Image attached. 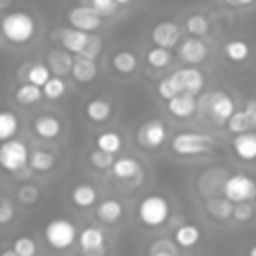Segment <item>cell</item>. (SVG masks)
<instances>
[{
	"mask_svg": "<svg viewBox=\"0 0 256 256\" xmlns=\"http://www.w3.org/2000/svg\"><path fill=\"white\" fill-rule=\"evenodd\" d=\"M216 148V138L206 134V132H192L184 130L178 132L170 138V150L176 156L182 158H194V156H204L210 154Z\"/></svg>",
	"mask_w": 256,
	"mask_h": 256,
	"instance_id": "6da1fadb",
	"label": "cell"
},
{
	"mask_svg": "<svg viewBox=\"0 0 256 256\" xmlns=\"http://www.w3.org/2000/svg\"><path fill=\"white\" fill-rule=\"evenodd\" d=\"M170 212H172L170 200L164 194H158V192L142 196L140 202L136 204V216L148 228L164 226L170 218Z\"/></svg>",
	"mask_w": 256,
	"mask_h": 256,
	"instance_id": "7a4b0ae2",
	"label": "cell"
},
{
	"mask_svg": "<svg viewBox=\"0 0 256 256\" xmlns=\"http://www.w3.org/2000/svg\"><path fill=\"white\" fill-rule=\"evenodd\" d=\"M0 30L4 34V38L12 44H26L34 38L36 34V20L22 10L16 12H8L2 20H0Z\"/></svg>",
	"mask_w": 256,
	"mask_h": 256,
	"instance_id": "3957f363",
	"label": "cell"
},
{
	"mask_svg": "<svg viewBox=\"0 0 256 256\" xmlns=\"http://www.w3.org/2000/svg\"><path fill=\"white\" fill-rule=\"evenodd\" d=\"M198 108L200 112H204L206 118H210V122H214L216 126H224L226 120L234 114L236 102L230 94L222 90H214L202 96V100L198 102Z\"/></svg>",
	"mask_w": 256,
	"mask_h": 256,
	"instance_id": "277c9868",
	"label": "cell"
},
{
	"mask_svg": "<svg viewBox=\"0 0 256 256\" xmlns=\"http://www.w3.org/2000/svg\"><path fill=\"white\" fill-rule=\"evenodd\" d=\"M44 240L54 250H68L78 240V228L72 220L58 216L46 222L44 226Z\"/></svg>",
	"mask_w": 256,
	"mask_h": 256,
	"instance_id": "5b68a950",
	"label": "cell"
},
{
	"mask_svg": "<svg viewBox=\"0 0 256 256\" xmlns=\"http://www.w3.org/2000/svg\"><path fill=\"white\" fill-rule=\"evenodd\" d=\"M28 146L22 140L10 138L0 144V168L6 172H20L28 166Z\"/></svg>",
	"mask_w": 256,
	"mask_h": 256,
	"instance_id": "8992f818",
	"label": "cell"
},
{
	"mask_svg": "<svg viewBox=\"0 0 256 256\" xmlns=\"http://www.w3.org/2000/svg\"><path fill=\"white\" fill-rule=\"evenodd\" d=\"M224 196L234 204L236 202H254L256 200V180L242 172L228 174V178L224 182Z\"/></svg>",
	"mask_w": 256,
	"mask_h": 256,
	"instance_id": "52a82bcc",
	"label": "cell"
},
{
	"mask_svg": "<svg viewBox=\"0 0 256 256\" xmlns=\"http://www.w3.org/2000/svg\"><path fill=\"white\" fill-rule=\"evenodd\" d=\"M168 138V126L162 118H150L142 122L136 130V142L146 150L160 148Z\"/></svg>",
	"mask_w": 256,
	"mask_h": 256,
	"instance_id": "ba28073f",
	"label": "cell"
},
{
	"mask_svg": "<svg viewBox=\"0 0 256 256\" xmlns=\"http://www.w3.org/2000/svg\"><path fill=\"white\" fill-rule=\"evenodd\" d=\"M78 246L82 256H106L108 252V242L106 234L98 226H86L78 234Z\"/></svg>",
	"mask_w": 256,
	"mask_h": 256,
	"instance_id": "9c48e42d",
	"label": "cell"
},
{
	"mask_svg": "<svg viewBox=\"0 0 256 256\" xmlns=\"http://www.w3.org/2000/svg\"><path fill=\"white\" fill-rule=\"evenodd\" d=\"M228 170L224 168H208L204 170L198 180H196V188L200 192V196L206 200V198H212V196H222L224 194V182L228 178Z\"/></svg>",
	"mask_w": 256,
	"mask_h": 256,
	"instance_id": "30bf717a",
	"label": "cell"
},
{
	"mask_svg": "<svg viewBox=\"0 0 256 256\" xmlns=\"http://www.w3.org/2000/svg\"><path fill=\"white\" fill-rule=\"evenodd\" d=\"M172 80L176 82V88H178V92H188V94H200L202 92V88H204V84H206V80H204V74L196 68V66H184V68H178V70H174L172 74Z\"/></svg>",
	"mask_w": 256,
	"mask_h": 256,
	"instance_id": "8fae6325",
	"label": "cell"
},
{
	"mask_svg": "<svg viewBox=\"0 0 256 256\" xmlns=\"http://www.w3.org/2000/svg\"><path fill=\"white\" fill-rule=\"evenodd\" d=\"M178 58L184 64H190V66L202 64L208 58V46H206V42L202 38L190 36L188 40H182L178 44Z\"/></svg>",
	"mask_w": 256,
	"mask_h": 256,
	"instance_id": "7c38bea8",
	"label": "cell"
},
{
	"mask_svg": "<svg viewBox=\"0 0 256 256\" xmlns=\"http://www.w3.org/2000/svg\"><path fill=\"white\" fill-rule=\"evenodd\" d=\"M68 22L70 26L78 28V30H84V32H94L102 26V16L98 12H94L88 4L84 6H76V8H70L68 12Z\"/></svg>",
	"mask_w": 256,
	"mask_h": 256,
	"instance_id": "4fadbf2b",
	"label": "cell"
},
{
	"mask_svg": "<svg viewBox=\"0 0 256 256\" xmlns=\"http://www.w3.org/2000/svg\"><path fill=\"white\" fill-rule=\"evenodd\" d=\"M166 110L170 116L178 118V120H188L196 114L198 110V100L194 94L188 92H180L176 96H172L170 100H166Z\"/></svg>",
	"mask_w": 256,
	"mask_h": 256,
	"instance_id": "5bb4252c",
	"label": "cell"
},
{
	"mask_svg": "<svg viewBox=\"0 0 256 256\" xmlns=\"http://www.w3.org/2000/svg\"><path fill=\"white\" fill-rule=\"evenodd\" d=\"M60 42V46L64 50H68L70 54H82L88 38H90V32H84V30H78L74 26H68V28H60L56 34H54Z\"/></svg>",
	"mask_w": 256,
	"mask_h": 256,
	"instance_id": "9a60e30c",
	"label": "cell"
},
{
	"mask_svg": "<svg viewBox=\"0 0 256 256\" xmlns=\"http://www.w3.org/2000/svg\"><path fill=\"white\" fill-rule=\"evenodd\" d=\"M150 38L156 46L174 48L180 42V28L172 20H160L158 24H154V28L150 32Z\"/></svg>",
	"mask_w": 256,
	"mask_h": 256,
	"instance_id": "2e32d148",
	"label": "cell"
},
{
	"mask_svg": "<svg viewBox=\"0 0 256 256\" xmlns=\"http://www.w3.org/2000/svg\"><path fill=\"white\" fill-rule=\"evenodd\" d=\"M230 146H232L234 154H236L240 160H246V162L256 160V132L246 130V132L234 134Z\"/></svg>",
	"mask_w": 256,
	"mask_h": 256,
	"instance_id": "e0dca14e",
	"label": "cell"
},
{
	"mask_svg": "<svg viewBox=\"0 0 256 256\" xmlns=\"http://www.w3.org/2000/svg\"><path fill=\"white\" fill-rule=\"evenodd\" d=\"M112 176L120 182H130L142 174V166L134 156H120L112 164Z\"/></svg>",
	"mask_w": 256,
	"mask_h": 256,
	"instance_id": "ac0fdd59",
	"label": "cell"
},
{
	"mask_svg": "<svg viewBox=\"0 0 256 256\" xmlns=\"http://www.w3.org/2000/svg\"><path fill=\"white\" fill-rule=\"evenodd\" d=\"M232 208H234V202H230L224 194L222 196H212V198L204 200V212L212 220H216V222L232 220Z\"/></svg>",
	"mask_w": 256,
	"mask_h": 256,
	"instance_id": "d6986e66",
	"label": "cell"
},
{
	"mask_svg": "<svg viewBox=\"0 0 256 256\" xmlns=\"http://www.w3.org/2000/svg\"><path fill=\"white\" fill-rule=\"evenodd\" d=\"M32 130L42 140H54L62 132V122L52 114H40L32 122Z\"/></svg>",
	"mask_w": 256,
	"mask_h": 256,
	"instance_id": "ffe728a7",
	"label": "cell"
},
{
	"mask_svg": "<svg viewBox=\"0 0 256 256\" xmlns=\"http://www.w3.org/2000/svg\"><path fill=\"white\" fill-rule=\"evenodd\" d=\"M72 78L80 84H88L96 78L98 74V66H96V60L92 58H86V56H80L76 54L74 56V62H72V70H70Z\"/></svg>",
	"mask_w": 256,
	"mask_h": 256,
	"instance_id": "44dd1931",
	"label": "cell"
},
{
	"mask_svg": "<svg viewBox=\"0 0 256 256\" xmlns=\"http://www.w3.org/2000/svg\"><path fill=\"white\" fill-rule=\"evenodd\" d=\"M70 200L78 208H92L98 200V188L90 182H78L70 190Z\"/></svg>",
	"mask_w": 256,
	"mask_h": 256,
	"instance_id": "7402d4cb",
	"label": "cell"
},
{
	"mask_svg": "<svg viewBox=\"0 0 256 256\" xmlns=\"http://www.w3.org/2000/svg\"><path fill=\"white\" fill-rule=\"evenodd\" d=\"M124 216V204L116 198H106L96 204V218L102 224H116Z\"/></svg>",
	"mask_w": 256,
	"mask_h": 256,
	"instance_id": "603a6c76",
	"label": "cell"
},
{
	"mask_svg": "<svg viewBox=\"0 0 256 256\" xmlns=\"http://www.w3.org/2000/svg\"><path fill=\"white\" fill-rule=\"evenodd\" d=\"M84 114L90 122L94 124H102L112 116V102L106 98H92L86 102L84 106Z\"/></svg>",
	"mask_w": 256,
	"mask_h": 256,
	"instance_id": "cb8c5ba5",
	"label": "cell"
},
{
	"mask_svg": "<svg viewBox=\"0 0 256 256\" xmlns=\"http://www.w3.org/2000/svg\"><path fill=\"white\" fill-rule=\"evenodd\" d=\"M202 240V230L196 224H180L174 232V242L178 244V248L188 250L198 246V242Z\"/></svg>",
	"mask_w": 256,
	"mask_h": 256,
	"instance_id": "d4e9b609",
	"label": "cell"
},
{
	"mask_svg": "<svg viewBox=\"0 0 256 256\" xmlns=\"http://www.w3.org/2000/svg\"><path fill=\"white\" fill-rule=\"evenodd\" d=\"M110 64H112V68H114L118 74L130 76V74H134L136 68H138V56H136L132 50H118V52L112 54Z\"/></svg>",
	"mask_w": 256,
	"mask_h": 256,
	"instance_id": "484cf974",
	"label": "cell"
},
{
	"mask_svg": "<svg viewBox=\"0 0 256 256\" xmlns=\"http://www.w3.org/2000/svg\"><path fill=\"white\" fill-rule=\"evenodd\" d=\"M222 52H224V58H226L228 62H234V64H242V62H246V60L250 58V52H252V48H250V44H248L246 40L234 38V40H228V42L224 44Z\"/></svg>",
	"mask_w": 256,
	"mask_h": 256,
	"instance_id": "4316f807",
	"label": "cell"
},
{
	"mask_svg": "<svg viewBox=\"0 0 256 256\" xmlns=\"http://www.w3.org/2000/svg\"><path fill=\"white\" fill-rule=\"evenodd\" d=\"M72 62H74L72 54L68 50H64V48L62 50H50L48 52V68H50V72L54 76L68 74L72 70Z\"/></svg>",
	"mask_w": 256,
	"mask_h": 256,
	"instance_id": "83f0119b",
	"label": "cell"
},
{
	"mask_svg": "<svg viewBox=\"0 0 256 256\" xmlns=\"http://www.w3.org/2000/svg\"><path fill=\"white\" fill-rule=\"evenodd\" d=\"M94 144H96V148H100L104 152H110L114 156L124 148V140H122V136L116 130H104V132H100L94 138Z\"/></svg>",
	"mask_w": 256,
	"mask_h": 256,
	"instance_id": "f1b7e54d",
	"label": "cell"
},
{
	"mask_svg": "<svg viewBox=\"0 0 256 256\" xmlns=\"http://www.w3.org/2000/svg\"><path fill=\"white\" fill-rule=\"evenodd\" d=\"M56 166V156L48 150H34L28 156V168L34 172H50Z\"/></svg>",
	"mask_w": 256,
	"mask_h": 256,
	"instance_id": "f546056e",
	"label": "cell"
},
{
	"mask_svg": "<svg viewBox=\"0 0 256 256\" xmlns=\"http://www.w3.org/2000/svg\"><path fill=\"white\" fill-rule=\"evenodd\" d=\"M42 96H44V94H42V88L36 86V84H32V82L20 84V86L16 88V92H14V100H16L18 104H22V106L34 104V102H38Z\"/></svg>",
	"mask_w": 256,
	"mask_h": 256,
	"instance_id": "4dcf8cb0",
	"label": "cell"
},
{
	"mask_svg": "<svg viewBox=\"0 0 256 256\" xmlns=\"http://www.w3.org/2000/svg\"><path fill=\"white\" fill-rule=\"evenodd\" d=\"M172 62V52L170 48H164V46H152L148 52H146V64L150 68H156V70H162L166 68L168 64Z\"/></svg>",
	"mask_w": 256,
	"mask_h": 256,
	"instance_id": "1f68e13d",
	"label": "cell"
},
{
	"mask_svg": "<svg viewBox=\"0 0 256 256\" xmlns=\"http://www.w3.org/2000/svg\"><path fill=\"white\" fill-rule=\"evenodd\" d=\"M20 128V122H18V116L14 112H8V110H0V142L4 140H10L16 136Z\"/></svg>",
	"mask_w": 256,
	"mask_h": 256,
	"instance_id": "d6a6232c",
	"label": "cell"
},
{
	"mask_svg": "<svg viewBox=\"0 0 256 256\" xmlns=\"http://www.w3.org/2000/svg\"><path fill=\"white\" fill-rule=\"evenodd\" d=\"M184 28H186V32H188L190 36L202 38V36L208 34L210 22H208V18H206L204 14H190V16L186 18V22H184Z\"/></svg>",
	"mask_w": 256,
	"mask_h": 256,
	"instance_id": "836d02e7",
	"label": "cell"
},
{
	"mask_svg": "<svg viewBox=\"0 0 256 256\" xmlns=\"http://www.w3.org/2000/svg\"><path fill=\"white\" fill-rule=\"evenodd\" d=\"M42 94L48 100H58L66 94V82L62 80V76H50L46 80V84L42 86Z\"/></svg>",
	"mask_w": 256,
	"mask_h": 256,
	"instance_id": "e575fe53",
	"label": "cell"
},
{
	"mask_svg": "<svg viewBox=\"0 0 256 256\" xmlns=\"http://www.w3.org/2000/svg\"><path fill=\"white\" fill-rule=\"evenodd\" d=\"M226 128H228L230 134H240V132L252 130V124H250V120H248L244 108H242V110H234V114L226 120Z\"/></svg>",
	"mask_w": 256,
	"mask_h": 256,
	"instance_id": "d590c367",
	"label": "cell"
},
{
	"mask_svg": "<svg viewBox=\"0 0 256 256\" xmlns=\"http://www.w3.org/2000/svg\"><path fill=\"white\" fill-rule=\"evenodd\" d=\"M114 160H116L114 154L104 152V150H100V148H94V150L88 152V162H90V166H94L96 170H110L112 164H114Z\"/></svg>",
	"mask_w": 256,
	"mask_h": 256,
	"instance_id": "8d00e7d4",
	"label": "cell"
},
{
	"mask_svg": "<svg viewBox=\"0 0 256 256\" xmlns=\"http://www.w3.org/2000/svg\"><path fill=\"white\" fill-rule=\"evenodd\" d=\"M50 76H52L50 68H48L46 64H40V62L30 64V66H28V72H26V80L32 82V84H36V86H40V88L46 84V80H48Z\"/></svg>",
	"mask_w": 256,
	"mask_h": 256,
	"instance_id": "74e56055",
	"label": "cell"
},
{
	"mask_svg": "<svg viewBox=\"0 0 256 256\" xmlns=\"http://www.w3.org/2000/svg\"><path fill=\"white\" fill-rule=\"evenodd\" d=\"M254 204L252 202H236L232 208V220L236 224H246L254 218Z\"/></svg>",
	"mask_w": 256,
	"mask_h": 256,
	"instance_id": "f35d334b",
	"label": "cell"
},
{
	"mask_svg": "<svg viewBox=\"0 0 256 256\" xmlns=\"http://www.w3.org/2000/svg\"><path fill=\"white\" fill-rule=\"evenodd\" d=\"M16 196H18V200L24 204V206H32V204H36L38 202V198H40V188L36 186V184H22L20 188H18V192H16Z\"/></svg>",
	"mask_w": 256,
	"mask_h": 256,
	"instance_id": "ab89813d",
	"label": "cell"
},
{
	"mask_svg": "<svg viewBox=\"0 0 256 256\" xmlns=\"http://www.w3.org/2000/svg\"><path fill=\"white\" fill-rule=\"evenodd\" d=\"M12 248H14V252L18 256H36V242H34V238H30L26 234L14 238Z\"/></svg>",
	"mask_w": 256,
	"mask_h": 256,
	"instance_id": "60d3db41",
	"label": "cell"
},
{
	"mask_svg": "<svg viewBox=\"0 0 256 256\" xmlns=\"http://www.w3.org/2000/svg\"><path fill=\"white\" fill-rule=\"evenodd\" d=\"M156 90H158V96H160L162 100H170L172 96L180 94V92H178V88H176V82L172 80V76H170V74H168V76H164V78L158 82Z\"/></svg>",
	"mask_w": 256,
	"mask_h": 256,
	"instance_id": "b9f144b4",
	"label": "cell"
},
{
	"mask_svg": "<svg viewBox=\"0 0 256 256\" xmlns=\"http://www.w3.org/2000/svg\"><path fill=\"white\" fill-rule=\"evenodd\" d=\"M86 4L100 16H112L116 12V0H86Z\"/></svg>",
	"mask_w": 256,
	"mask_h": 256,
	"instance_id": "7bdbcfd3",
	"label": "cell"
},
{
	"mask_svg": "<svg viewBox=\"0 0 256 256\" xmlns=\"http://www.w3.org/2000/svg\"><path fill=\"white\" fill-rule=\"evenodd\" d=\"M100 50H102V38L90 34V38H88V42H86V46H84V50H82L80 56H86V58L96 60V56L100 54Z\"/></svg>",
	"mask_w": 256,
	"mask_h": 256,
	"instance_id": "ee69618b",
	"label": "cell"
},
{
	"mask_svg": "<svg viewBox=\"0 0 256 256\" xmlns=\"http://www.w3.org/2000/svg\"><path fill=\"white\" fill-rule=\"evenodd\" d=\"M14 218V206L10 200H0V224H8Z\"/></svg>",
	"mask_w": 256,
	"mask_h": 256,
	"instance_id": "f6af8a7d",
	"label": "cell"
},
{
	"mask_svg": "<svg viewBox=\"0 0 256 256\" xmlns=\"http://www.w3.org/2000/svg\"><path fill=\"white\" fill-rule=\"evenodd\" d=\"M244 112H246V116H248V120H250L252 128H256V98H252V100H248V102H246Z\"/></svg>",
	"mask_w": 256,
	"mask_h": 256,
	"instance_id": "bcb514c9",
	"label": "cell"
},
{
	"mask_svg": "<svg viewBox=\"0 0 256 256\" xmlns=\"http://www.w3.org/2000/svg\"><path fill=\"white\" fill-rule=\"evenodd\" d=\"M148 256H178V254H172L166 250H152V252H148Z\"/></svg>",
	"mask_w": 256,
	"mask_h": 256,
	"instance_id": "7dc6e473",
	"label": "cell"
},
{
	"mask_svg": "<svg viewBox=\"0 0 256 256\" xmlns=\"http://www.w3.org/2000/svg\"><path fill=\"white\" fill-rule=\"evenodd\" d=\"M246 256H256V244L248 246V250H246Z\"/></svg>",
	"mask_w": 256,
	"mask_h": 256,
	"instance_id": "c3c4849f",
	"label": "cell"
},
{
	"mask_svg": "<svg viewBox=\"0 0 256 256\" xmlns=\"http://www.w3.org/2000/svg\"><path fill=\"white\" fill-rule=\"evenodd\" d=\"M0 256H18V254H16V252H14V248H12V250H2V252H0Z\"/></svg>",
	"mask_w": 256,
	"mask_h": 256,
	"instance_id": "681fc988",
	"label": "cell"
},
{
	"mask_svg": "<svg viewBox=\"0 0 256 256\" xmlns=\"http://www.w3.org/2000/svg\"><path fill=\"white\" fill-rule=\"evenodd\" d=\"M236 4H242V6H248V4H252L254 0H234Z\"/></svg>",
	"mask_w": 256,
	"mask_h": 256,
	"instance_id": "f907efd6",
	"label": "cell"
},
{
	"mask_svg": "<svg viewBox=\"0 0 256 256\" xmlns=\"http://www.w3.org/2000/svg\"><path fill=\"white\" fill-rule=\"evenodd\" d=\"M10 4V0H0V8H6Z\"/></svg>",
	"mask_w": 256,
	"mask_h": 256,
	"instance_id": "816d5d0a",
	"label": "cell"
},
{
	"mask_svg": "<svg viewBox=\"0 0 256 256\" xmlns=\"http://www.w3.org/2000/svg\"><path fill=\"white\" fill-rule=\"evenodd\" d=\"M128 2H132V0H116V4H128Z\"/></svg>",
	"mask_w": 256,
	"mask_h": 256,
	"instance_id": "f5cc1de1",
	"label": "cell"
},
{
	"mask_svg": "<svg viewBox=\"0 0 256 256\" xmlns=\"http://www.w3.org/2000/svg\"><path fill=\"white\" fill-rule=\"evenodd\" d=\"M0 32H2V30H0Z\"/></svg>",
	"mask_w": 256,
	"mask_h": 256,
	"instance_id": "db71d44e",
	"label": "cell"
}]
</instances>
